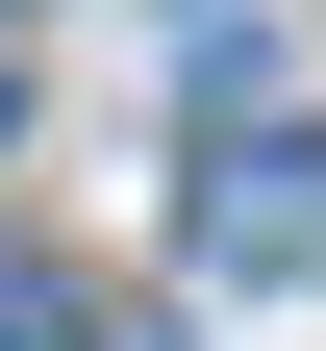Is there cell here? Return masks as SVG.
<instances>
[{
	"label": "cell",
	"instance_id": "6da1fadb",
	"mask_svg": "<svg viewBox=\"0 0 326 351\" xmlns=\"http://www.w3.org/2000/svg\"><path fill=\"white\" fill-rule=\"evenodd\" d=\"M176 251L201 276H326V125H226L201 201H176Z\"/></svg>",
	"mask_w": 326,
	"mask_h": 351
},
{
	"label": "cell",
	"instance_id": "7a4b0ae2",
	"mask_svg": "<svg viewBox=\"0 0 326 351\" xmlns=\"http://www.w3.org/2000/svg\"><path fill=\"white\" fill-rule=\"evenodd\" d=\"M101 351H151V326H101Z\"/></svg>",
	"mask_w": 326,
	"mask_h": 351
}]
</instances>
